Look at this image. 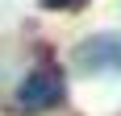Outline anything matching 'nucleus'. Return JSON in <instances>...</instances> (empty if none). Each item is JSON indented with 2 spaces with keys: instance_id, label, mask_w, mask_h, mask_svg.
Segmentation results:
<instances>
[{
  "instance_id": "7ed1b4c3",
  "label": "nucleus",
  "mask_w": 121,
  "mask_h": 116,
  "mask_svg": "<svg viewBox=\"0 0 121 116\" xmlns=\"http://www.w3.org/2000/svg\"><path fill=\"white\" fill-rule=\"evenodd\" d=\"M88 0H42V8H50V12H67V8H84Z\"/></svg>"
},
{
  "instance_id": "f03ea898",
  "label": "nucleus",
  "mask_w": 121,
  "mask_h": 116,
  "mask_svg": "<svg viewBox=\"0 0 121 116\" xmlns=\"http://www.w3.org/2000/svg\"><path fill=\"white\" fill-rule=\"evenodd\" d=\"M71 62L79 70H121V37L96 33L71 50Z\"/></svg>"
},
{
  "instance_id": "f257e3e1",
  "label": "nucleus",
  "mask_w": 121,
  "mask_h": 116,
  "mask_svg": "<svg viewBox=\"0 0 121 116\" xmlns=\"http://www.w3.org/2000/svg\"><path fill=\"white\" fill-rule=\"evenodd\" d=\"M63 95H67V83L54 66H38L29 79L21 83V91H17V108L21 112H46V108L63 104Z\"/></svg>"
}]
</instances>
